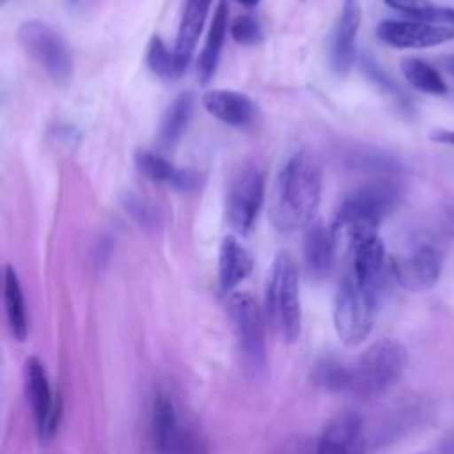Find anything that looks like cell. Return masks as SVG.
Returning <instances> with one entry per match:
<instances>
[{
	"label": "cell",
	"instance_id": "obj_16",
	"mask_svg": "<svg viewBox=\"0 0 454 454\" xmlns=\"http://www.w3.org/2000/svg\"><path fill=\"white\" fill-rule=\"evenodd\" d=\"M209 7H211V0H186L184 4V11L179 21L176 46H174L179 74L186 71L193 57L197 41L202 34L204 23L209 14Z\"/></svg>",
	"mask_w": 454,
	"mask_h": 454
},
{
	"label": "cell",
	"instance_id": "obj_14",
	"mask_svg": "<svg viewBox=\"0 0 454 454\" xmlns=\"http://www.w3.org/2000/svg\"><path fill=\"white\" fill-rule=\"evenodd\" d=\"M202 105L215 119L234 128H247L257 117V106L250 96L229 90L213 89L202 96Z\"/></svg>",
	"mask_w": 454,
	"mask_h": 454
},
{
	"label": "cell",
	"instance_id": "obj_7",
	"mask_svg": "<svg viewBox=\"0 0 454 454\" xmlns=\"http://www.w3.org/2000/svg\"><path fill=\"white\" fill-rule=\"evenodd\" d=\"M18 39L27 55L32 57L53 82L66 83L71 78L73 57L64 39L50 25L39 20H27L18 30Z\"/></svg>",
	"mask_w": 454,
	"mask_h": 454
},
{
	"label": "cell",
	"instance_id": "obj_10",
	"mask_svg": "<svg viewBox=\"0 0 454 454\" xmlns=\"http://www.w3.org/2000/svg\"><path fill=\"white\" fill-rule=\"evenodd\" d=\"M443 268V252L431 245H415L408 254L392 261V273L397 284L413 293H424L436 286Z\"/></svg>",
	"mask_w": 454,
	"mask_h": 454
},
{
	"label": "cell",
	"instance_id": "obj_1",
	"mask_svg": "<svg viewBox=\"0 0 454 454\" xmlns=\"http://www.w3.org/2000/svg\"><path fill=\"white\" fill-rule=\"evenodd\" d=\"M323 192V165L310 151L294 153L278 172L270 216L278 231L293 232L312 223Z\"/></svg>",
	"mask_w": 454,
	"mask_h": 454
},
{
	"label": "cell",
	"instance_id": "obj_3",
	"mask_svg": "<svg viewBox=\"0 0 454 454\" xmlns=\"http://www.w3.org/2000/svg\"><path fill=\"white\" fill-rule=\"evenodd\" d=\"M406 349L395 339H380L365 348L349 367L348 392L360 401L387 394L403 376Z\"/></svg>",
	"mask_w": 454,
	"mask_h": 454
},
{
	"label": "cell",
	"instance_id": "obj_21",
	"mask_svg": "<svg viewBox=\"0 0 454 454\" xmlns=\"http://www.w3.org/2000/svg\"><path fill=\"white\" fill-rule=\"evenodd\" d=\"M227 20H229L227 4H225V0H222L215 11L206 44L197 60V73H199V80L202 83H207L216 71L222 46H223L225 34H227Z\"/></svg>",
	"mask_w": 454,
	"mask_h": 454
},
{
	"label": "cell",
	"instance_id": "obj_23",
	"mask_svg": "<svg viewBox=\"0 0 454 454\" xmlns=\"http://www.w3.org/2000/svg\"><path fill=\"white\" fill-rule=\"evenodd\" d=\"M193 106H195V98L192 92H183L170 103V106L163 114L160 133H158L160 144L163 147H172L181 138V135L184 133V129L192 121Z\"/></svg>",
	"mask_w": 454,
	"mask_h": 454
},
{
	"label": "cell",
	"instance_id": "obj_31",
	"mask_svg": "<svg viewBox=\"0 0 454 454\" xmlns=\"http://www.w3.org/2000/svg\"><path fill=\"white\" fill-rule=\"evenodd\" d=\"M434 23H450V25H454V9L438 5L436 14H434Z\"/></svg>",
	"mask_w": 454,
	"mask_h": 454
},
{
	"label": "cell",
	"instance_id": "obj_33",
	"mask_svg": "<svg viewBox=\"0 0 454 454\" xmlns=\"http://www.w3.org/2000/svg\"><path fill=\"white\" fill-rule=\"evenodd\" d=\"M442 66H443V69H445L447 73L454 74V55H450V57L443 59V60H442Z\"/></svg>",
	"mask_w": 454,
	"mask_h": 454
},
{
	"label": "cell",
	"instance_id": "obj_29",
	"mask_svg": "<svg viewBox=\"0 0 454 454\" xmlns=\"http://www.w3.org/2000/svg\"><path fill=\"white\" fill-rule=\"evenodd\" d=\"M124 204H126L128 213H129L140 225H144L145 229H149V227L154 225V220H156L154 209H153L147 202H144L140 197H131V195H129V197L124 200Z\"/></svg>",
	"mask_w": 454,
	"mask_h": 454
},
{
	"label": "cell",
	"instance_id": "obj_26",
	"mask_svg": "<svg viewBox=\"0 0 454 454\" xmlns=\"http://www.w3.org/2000/svg\"><path fill=\"white\" fill-rule=\"evenodd\" d=\"M314 381L317 387H321L328 392L346 390L348 383H349V367H346L344 364H340L333 358L321 360L314 367Z\"/></svg>",
	"mask_w": 454,
	"mask_h": 454
},
{
	"label": "cell",
	"instance_id": "obj_11",
	"mask_svg": "<svg viewBox=\"0 0 454 454\" xmlns=\"http://www.w3.org/2000/svg\"><path fill=\"white\" fill-rule=\"evenodd\" d=\"M149 429L154 447L161 452H190L200 449L190 431L181 426L176 404L165 390L156 392L153 399Z\"/></svg>",
	"mask_w": 454,
	"mask_h": 454
},
{
	"label": "cell",
	"instance_id": "obj_19",
	"mask_svg": "<svg viewBox=\"0 0 454 454\" xmlns=\"http://www.w3.org/2000/svg\"><path fill=\"white\" fill-rule=\"evenodd\" d=\"M254 268V259L236 236H225L218 250V284L222 293H231Z\"/></svg>",
	"mask_w": 454,
	"mask_h": 454
},
{
	"label": "cell",
	"instance_id": "obj_12",
	"mask_svg": "<svg viewBox=\"0 0 454 454\" xmlns=\"http://www.w3.org/2000/svg\"><path fill=\"white\" fill-rule=\"evenodd\" d=\"M376 35L392 48H431L454 39V27L420 20H383Z\"/></svg>",
	"mask_w": 454,
	"mask_h": 454
},
{
	"label": "cell",
	"instance_id": "obj_22",
	"mask_svg": "<svg viewBox=\"0 0 454 454\" xmlns=\"http://www.w3.org/2000/svg\"><path fill=\"white\" fill-rule=\"evenodd\" d=\"M4 305H5V316H7L11 333L14 335L16 340H25L28 333L27 305H25L20 277L11 264H5L4 268Z\"/></svg>",
	"mask_w": 454,
	"mask_h": 454
},
{
	"label": "cell",
	"instance_id": "obj_9",
	"mask_svg": "<svg viewBox=\"0 0 454 454\" xmlns=\"http://www.w3.org/2000/svg\"><path fill=\"white\" fill-rule=\"evenodd\" d=\"M262 202H264L262 172L255 167L239 170L229 186L227 202H225V213L231 227L241 236L248 234L259 216Z\"/></svg>",
	"mask_w": 454,
	"mask_h": 454
},
{
	"label": "cell",
	"instance_id": "obj_2",
	"mask_svg": "<svg viewBox=\"0 0 454 454\" xmlns=\"http://www.w3.org/2000/svg\"><path fill=\"white\" fill-rule=\"evenodd\" d=\"M399 197V184L392 179H374L348 193L330 223L337 250L349 252L360 239L378 234L380 223L395 207Z\"/></svg>",
	"mask_w": 454,
	"mask_h": 454
},
{
	"label": "cell",
	"instance_id": "obj_30",
	"mask_svg": "<svg viewBox=\"0 0 454 454\" xmlns=\"http://www.w3.org/2000/svg\"><path fill=\"white\" fill-rule=\"evenodd\" d=\"M429 138L436 144H445V145H454V129H433L429 133Z\"/></svg>",
	"mask_w": 454,
	"mask_h": 454
},
{
	"label": "cell",
	"instance_id": "obj_36",
	"mask_svg": "<svg viewBox=\"0 0 454 454\" xmlns=\"http://www.w3.org/2000/svg\"><path fill=\"white\" fill-rule=\"evenodd\" d=\"M69 2H71V4H74V2H76V0H69Z\"/></svg>",
	"mask_w": 454,
	"mask_h": 454
},
{
	"label": "cell",
	"instance_id": "obj_17",
	"mask_svg": "<svg viewBox=\"0 0 454 454\" xmlns=\"http://www.w3.org/2000/svg\"><path fill=\"white\" fill-rule=\"evenodd\" d=\"M364 434V420L355 411H342L335 415L317 438V452H353L360 450Z\"/></svg>",
	"mask_w": 454,
	"mask_h": 454
},
{
	"label": "cell",
	"instance_id": "obj_6",
	"mask_svg": "<svg viewBox=\"0 0 454 454\" xmlns=\"http://www.w3.org/2000/svg\"><path fill=\"white\" fill-rule=\"evenodd\" d=\"M225 309L245 364L255 372L262 371L266 367V339L264 321L255 298L245 291L231 293Z\"/></svg>",
	"mask_w": 454,
	"mask_h": 454
},
{
	"label": "cell",
	"instance_id": "obj_13",
	"mask_svg": "<svg viewBox=\"0 0 454 454\" xmlns=\"http://www.w3.org/2000/svg\"><path fill=\"white\" fill-rule=\"evenodd\" d=\"M362 21V9L358 0H344L340 16L333 32L330 62L337 76L348 74L356 55V34Z\"/></svg>",
	"mask_w": 454,
	"mask_h": 454
},
{
	"label": "cell",
	"instance_id": "obj_32",
	"mask_svg": "<svg viewBox=\"0 0 454 454\" xmlns=\"http://www.w3.org/2000/svg\"><path fill=\"white\" fill-rule=\"evenodd\" d=\"M438 450H440V452H447V454H454V431H452V433H447V434L440 440Z\"/></svg>",
	"mask_w": 454,
	"mask_h": 454
},
{
	"label": "cell",
	"instance_id": "obj_15",
	"mask_svg": "<svg viewBox=\"0 0 454 454\" xmlns=\"http://www.w3.org/2000/svg\"><path fill=\"white\" fill-rule=\"evenodd\" d=\"M351 271L371 291L381 293L385 271V245L378 234L360 239L351 250Z\"/></svg>",
	"mask_w": 454,
	"mask_h": 454
},
{
	"label": "cell",
	"instance_id": "obj_27",
	"mask_svg": "<svg viewBox=\"0 0 454 454\" xmlns=\"http://www.w3.org/2000/svg\"><path fill=\"white\" fill-rule=\"evenodd\" d=\"M385 4L410 20H420L434 23V14L438 5H434L431 0H385Z\"/></svg>",
	"mask_w": 454,
	"mask_h": 454
},
{
	"label": "cell",
	"instance_id": "obj_35",
	"mask_svg": "<svg viewBox=\"0 0 454 454\" xmlns=\"http://www.w3.org/2000/svg\"><path fill=\"white\" fill-rule=\"evenodd\" d=\"M5 2H7V0H0V4H5Z\"/></svg>",
	"mask_w": 454,
	"mask_h": 454
},
{
	"label": "cell",
	"instance_id": "obj_5",
	"mask_svg": "<svg viewBox=\"0 0 454 454\" xmlns=\"http://www.w3.org/2000/svg\"><path fill=\"white\" fill-rule=\"evenodd\" d=\"M380 294L365 287L349 270L340 280L333 301V325L346 346H356L372 330Z\"/></svg>",
	"mask_w": 454,
	"mask_h": 454
},
{
	"label": "cell",
	"instance_id": "obj_8",
	"mask_svg": "<svg viewBox=\"0 0 454 454\" xmlns=\"http://www.w3.org/2000/svg\"><path fill=\"white\" fill-rule=\"evenodd\" d=\"M25 395L30 404L35 429L41 440L53 436L60 424L62 401L59 394L51 392L46 371L37 356H30L23 365Z\"/></svg>",
	"mask_w": 454,
	"mask_h": 454
},
{
	"label": "cell",
	"instance_id": "obj_18",
	"mask_svg": "<svg viewBox=\"0 0 454 454\" xmlns=\"http://www.w3.org/2000/svg\"><path fill=\"white\" fill-rule=\"evenodd\" d=\"M135 165L142 176H145L154 183H163L181 192H188L199 186V176L193 170L177 167L167 158L153 151H147V149L137 151Z\"/></svg>",
	"mask_w": 454,
	"mask_h": 454
},
{
	"label": "cell",
	"instance_id": "obj_25",
	"mask_svg": "<svg viewBox=\"0 0 454 454\" xmlns=\"http://www.w3.org/2000/svg\"><path fill=\"white\" fill-rule=\"evenodd\" d=\"M145 62L149 66V69L161 76V78H177L179 69H177V60H176V53L170 51L167 48V44L161 41V37L153 35L147 46V53H145Z\"/></svg>",
	"mask_w": 454,
	"mask_h": 454
},
{
	"label": "cell",
	"instance_id": "obj_28",
	"mask_svg": "<svg viewBox=\"0 0 454 454\" xmlns=\"http://www.w3.org/2000/svg\"><path fill=\"white\" fill-rule=\"evenodd\" d=\"M231 37L239 44H255L262 39L261 23L254 16H238L229 27Z\"/></svg>",
	"mask_w": 454,
	"mask_h": 454
},
{
	"label": "cell",
	"instance_id": "obj_4",
	"mask_svg": "<svg viewBox=\"0 0 454 454\" xmlns=\"http://www.w3.org/2000/svg\"><path fill=\"white\" fill-rule=\"evenodd\" d=\"M266 316L278 335L294 342L301 330V305L298 270L287 252H280L270 270L264 291Z\"/></svg>",
	"mask_w": 454,
	"mask_h": 454
},
{
	"label": "cell",
	"instance_id": "obj_20",
	"mask_svg": "<svg viewBox=\"0 0 454 454\" xmlns=\"http://www.w3.org/2000/svg\"><path fill=\"white\" fill-rule=\"evenodd\" d=\"M335 252H337V245H335L330 225H325L321 222L310 223L305 234L303 255H305L309 275L312 278L321 280L330 273L335 259Z\"/></svg>",
	"mask_w": 454,
	"mask_h": 454
},
{
	"label": "cell",
	"instance_id": "obj_34",
	"mask_svg": "<svg viewBox=\"0 0 454 454\" xmlns=\"http://www.w3.org/2000/svg\"><path fill=\"white\" fill-rule=\"evenodd\" d=\"M236 2H239V4L245 5V7H255L261 0H236Z\"/></svg>",
	"mask_w": 454,
	"mask_h": 454
},
{
	"label": "cell",
	"instance_id": "obj_24",
	"mask_svg": "<svg viewBox=\"0 0 454 454\" xmlns=\"http://www.w3.org/2000/svg\"><path fill=\"white\" fill-rule=\"evenodd\" d=\"M401 71L406 82L429 96H443L447 94V83L443 76L438 73L436 67H433L429 62L415 57H408L401 60Z\"/></svg>",
	"mask_w": 454,
	"mask_h": 454
}]
</instances>
